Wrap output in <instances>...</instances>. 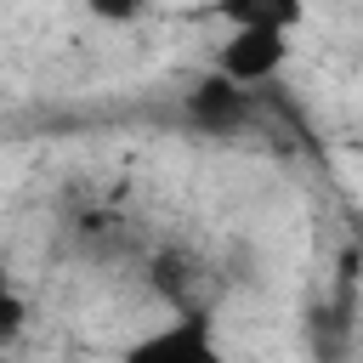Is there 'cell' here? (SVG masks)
Masks as SVG:
<instances>
[{
  "instance_id": "obj_1",
  "label": "cell",
  "mask_w": 363,
  "mask_h": 363,
  "mask_svg": "<svg viewBox=\"0 0 363 363\" xmlns=\"http://www.w3.org/2000/svg\"><path fill=\"white\" fill-rule=\"evenodd\" d=\"M119 363H227L221 340H216V312L210 306L170 312L159 329H147L142 340H130L119 352Z\"/></svg>"
},
{
  "instance_id": "obj_2",
  "label": "cell",
  "mask_w": 363,
  "mask_h": 363,
  "mask_svg": "<svg viewBox=\"0 0 363 363\" xmlns=\"http://www.w3.org/2000/svg\"><path fill=\"white\" fill-rule=\"evenodd\" d=\"M289 62V34L284 28H233L227 40H221V51H216V74L221 79H233L238 91H255V85H267L278 68Z\"/></svg>"
},
{
  "instance_id": "obj_3",
  "label": "cell",
  "mask_w": 363,
  "mask_h": 363,
  "mask_svg": "<svg viewBox=\"0 0 363 363\" xmlns=\"http://www.w3.org/2000/svg\"><path fill=\"white\" fill-rule=\"evenodd\" d=\"M187 119L199 125V130H238L244 119H250V91H238L233 79H221L216 68L210 74H199L193 85H187Z\"/></svg>"
},
{
  "instance_id": "obj_4",
  "label": "cell",
  "mask_w": 363,
  "mask_h": 363,
  "mask_svg": "<svg viewBox=\"0 0 363 363\" xmlns=\"http://www.w3.org/2000/svg\"><path fill=\"white\" fill-rule=\"evenodd\" d=\"M147 278H153V289L170 301V312L210 306V301L199 295V261H193V255H182V250H164V255H153V261H147Z\"/></svg>"
},
{
  "instance_id": "obj_5",
  "label": "cell",
  "mask_w": 363,
  "mask_h": 363,
  "mask_svg": "<svg viewBox=\"0 0 363 363\" xmlns=\"http://www.w3.org/2000/svg\"><path fill=\"white\" fill-rule=\"evenodd\" d=\"M221 17L233 23V28H295L301 23V6L295 0H227L221 6Z\"/></svg>"
},
{
  "instance_id": "obj_6",
  "label": "cell",
  "mask_w": 363,
  "mask_h": 363,
  "mask_svg": "<svg viewBox=\"0 0 363 363\" xmlns=\"http://www.w3.org/2000/svg\"><path fill=\"white\" fill-rule=\"evenodd\" d=\"M23 329H28V301H23L17 278H11V267L0 261V352H6Z\"/></svg>"
},
{
  "instance_id": "obj_7",
  "label": "cell",
  "mask_w": 363,
  "mask_h": 363,
  "mask_svg": "<svg viewBox=\"0 0 363 363\" xmlns=\"http://www.w3.org/2000/svg\"><path fill=\"white\" fill-rule=\"evenodd\" d=\"M0 363H11V357H0Z\"/></svg>"
}]
</instances>
